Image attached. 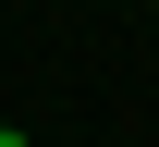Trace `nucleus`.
<instances>
[{
	"mask_svg": "<svg viewBox=\"0 0 159 147\" xmlns=\"http://www.w3.org/2000/svg\"><path fill=\"white\" fill-rule=\"evenodd\" d=\"M0 147H25V135H12V123H0Z\"/></svg>",
	"mask_w": 159,
	"mask_h": 147,
	"instance_id": "1",
	"label": "nucleus"
},
{
	"mask_svg": "<svg viewBox=\"0 0 159 147\" xmlns=\"http://www.w3.org/2000/svg\"><path fill=\"white\" fill-rule=\"evenodd\" d=\"M147 12H159V0H147Z\"/></svg>",
	"mask_w": 159,
	"mask_h": 147,
	"instance_id": "2",
	"label": "nucleus"
}]
</instances>
